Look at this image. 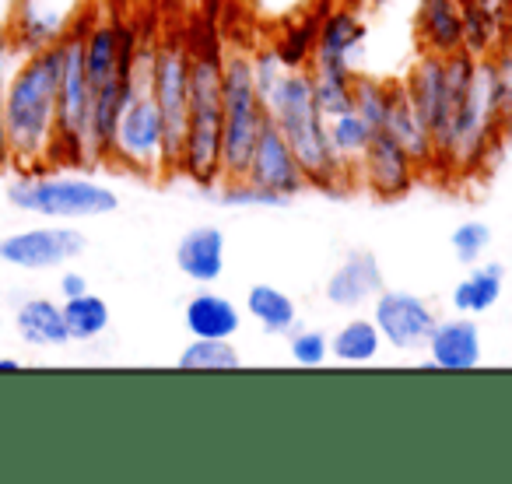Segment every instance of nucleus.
<instances>
[{
    "label": "nucleus",
    "instance_id": "nucleus-1",
    "mask_svg": "<svg viewBox=\"0 0 512 484\" xmlns=\"http://www.w3.org/2000/svg\"><path fill=\"white\" fill-rule=\"evenodd\" d=\"M60 46L22 53L4 81V127H8L11 172L50 169L57 134Z\"/></svg>",
    "mask_w": 512,
    "mask_h": 484
},
{
    "label": "nucleus",
    "instance_id": "nucleus-2",
    "mask_svg": "<svg viewBox=\"0 0 512 484\" xmlns=\"http://www.w3.org/2000/svg\"><path fill=\"white\" fill-rule=\"evenodd\" d=\"M264 109H267V120L285 134L288 144H292L309 186H320V190H330V193L348 186L351 169L337 162L334 148H330L327 120H323L320 109H316L309 71L281 74L274 92L264 99Z\"/></svg>",
    "mask_w": 512,
    "mask_h": 484
},
{
    "label": "nucleus",
    "instance_id": "nucleus-3",
    "mask_svg": "<svg viewBox=\"0 0 512 484\" xmlns=\"http://www.w3.org/2000/svg\"><path fill=\"white\" fill-rule=\"evenodd\" d=\"M221 57L218 50H197L190 57V113L176 172L211 190L221 172Z\"/></svg>",
    "mask_w": 512,
    "mask_h": 484
},
{
    "label": "nucleus",
    "instance_id": "nucleus-4",
    "mask_svg": "<svg viewBox=\"0 0 512 484\" xmlns=\"http://www.w3.org/2000/svg\"><path fill=\"white\" fill-rule=\"evenodd\" d=\"M151 64H155V50L141 46L134 57V92H130L127 106H123L120 120L113 127V141H109V158L116 169H127L134 176L165 179L169 176V155H165V127L162 113L151 95Z\"/></svg>",
    "mask_w": 512,
    "mask_h": 484
},
{
    "label": "nucleus",
    "instance_id": "nucleus-5",
    "mask_svg": "<svg viewBox=\"0 0 512 484\" xmlns=\"http://www.w3.org/2000/svg\"><path fill=\"white\" fill-rule=\"evenodd\" d=\"M8 200L15 211L32 214L43 221H85L106 218L120 207V193L99 179L74 176V172H15Z\"/></svg>",
    "mask_w": 512,
    "mask_h": 484
},
{
    "label": "nucleus",
    "instance_id": "nucleus-6",
    "mask_svg": "<svg viewBox=\"0 0 512 484\" xmlns=\"http://www.w3.org/2000/svg\"><path fill=\"white\" fill-rule=\"evenodd\" d=\"M498 137L495 123V64L488 57L477 60V74L470 92L449 109L442 134L435 137V162L456 172H470L488 158V148Z\"/></svg>",
    "mask_w": 512,
    "mask_h": 484
},
{
    "label": "nucleus",
    "instance_id": "nucleus-7",
    "mask_svg": "<svg viewBox=\"0 0 512 484\" xmlns=\"http://www.w3.org/2000/svg\"><path fill=\"white\" fill-rule=\"evenodd\" d=\"M267 123L264 99L253 85V64L246 53L221 57V172L239 179L253 155V144Z\"/></svg>",
    "mask_w": 512,
    "mask_h": 484
},
{
    "label": "nucleus",
    "instance_id": "nucleus-8",
    "mask_svg": "<svg viewBox=\"0 0 512 484\" xmlns=\"http://www.w3.org/2000/svg\"><path fill=\"white\" fill-rule=\"evenodd\" d=\"M85 25L81 22L60 43V88H57V134L50 165H88V123H92V85L85 74Z\"/></svg>",
    "mask_w": 512,
    "mask_h": 484
},
{
    "label": "nucleus",
    "instance_id": "nucleus-9",
    "mask_svg": "<svg viewBox=\"0 0 512 484\" xmlns=\"http://www.w3.org/2000/svg\"><path fill=\"white\" fill-rule=\"evenodd\" d=\"M190 46L169 39L155 50L151 64V95L162 113L165 127V155H169V176H176L179 151L186 137V113H190Z\"/></svg>",
    "mask_w": 512,
    "mask_h": 484
},
{
    "label": "nucleus",
    "instance_id": "nucleus-10",
    "mask_svg": "<svg viewBox=\"0 0 512 484\" xmlns=\"http://www.w3.org/2000/svg\"><path fill=\"white\" fill-rule=\"evenodd\" d=\"M88 239L71 221H46V225L18 228L0 239V264L15 271H53L67 260H78L85 253Z\"/></svg>",
    "mask_w": 512,
    "mask_h": 484
},
{
    "label": "nucleus",
    "instance_id": "nucleus-11",
    "mask_svg": "<svg viewBox=\"0 0 512 484\" xmlns=\"http://www.w3.org/2000/svg\"><path fill=\"white\" fill-rule=\"evenodd\" d=\"M88 0H15L8 18L11 39L18 53H36L60 46L81 22Z\"/></svg>",
    "mask_w": 512,
    "mask_h": 484
},
{
    "label": "nucleus",
    "instance_id": "nucleus-12",
    "mask_svg": "<svg viewBox=\"0 0 512 484\" xmlns=\"http://www.w3.org/2000/svg\"><path fill=\"white\" fill-rule=\"evenodd\" d=\"M242 179L260 186V190L274 193V197H281V200H292L295 193H302L309 186L306 172H302L299 158H295V151H292V144L285 141V134H281L271 120L264 123V130H260V137H256L253 155H249Z\"/></svg>",
    "mask_w": 512,
    "mask_h": 484
},
{
    "label": "nucleus",
    "instance_id": "nucleus-13",
    "mask_svg": "<svg viewBox=\"0 0 512 484\" xmlns=\"http://www.w3.org/2000/svg\"><path fill=\"white\" fill-rule=\"evenodd\" d=\"M372 323L383 334V344L397 351H418L428 344L435 330V309L421 295L404 292V288H383L376 295V313Z\"/></svg>",
    "mask_w": 512,
    "mask_h": 484
},
{
    "label": "nucleus",
    "instance_id": "nucleus-14",
    "mask_svg": "<svg viewBox=\"0 0 512 484\" xmlns=\"http://www.w3.org/2000/svg\"><path fill=\"white\" fill-rule=\"evenodd\" d=\"M355 172L365 179V186H369L376 197L397 200L411 190L414 176H418L421 169L411 162V155H407L393 137L376 134L369 148H365V155H362V162H358Z\"/></svg>",
    "mask_w": 512,
    "mask_h": 484
},
{
    "label": "nucleus",
    "instance_id": "nucleus-15",
    "mask_svg": "<svg viewBox=\"0 0 512 484\" xmlns=\"http://www.w3.org/2000/svg\"><path fill=\"white\" fill-rule=\"evenodd\" d=\"M365 43H369V29L351 8H337L320 18V32H316V53L313 67H341V71H355L365 57Z\"/></svg>",
    "mask_w": 512,
    "mask_h": 484
},
{
    "label": "nucleus",
    "instance_id": "nucleus-16",
    "mask_svg": "<svg viewBox=\"0 0 512 484\" xmlns=\"http://www.w3.org/2000/svg\"><path fill=\"white\" fill-rule=\"evenodd\" d=\"M383 134L393 137V141L411 155V162L418 165V169L435 165V137H432V130L425 127V120L418 116V109L411 106V99H407L404 81H393V85L386 88Z\"/></svg>",
    "mask_w": 512,
    "mask_h": 484
},
{
    "label": "nucleus",
    "instance_id": "nucleus-17",
    "mask_svg": "<svg viewBox=\"0 0 512 484\" xmlns=\"http://www.w3.org/2000/svg\"><path fill=\"white\" fill-rule=\"evenodd\" d=\"M386 288L383 267L372 253H348L341 264L334 267V274L327 278V302L334 309H358L365 302H372Z\"/></svg>",
    "mask_w": 512,
    "mask_h": 484
},
{
    "label": "nucleus",
    "instance_id": "nucleus-18",
    "mask_svg": "<svg viewBox=\"0 0 512 484\" xmlns=\"http://www.w3.org/2000/svg\"><path fill=\"white\" fill-rule=\"evenodd\" d=\"M432 351L435 369L442 372H470L481 365V327L467 316H453V320H439L425 344Z\"/></svg>",
    "mask_w": 512,
    "mask_h": 484
},
{
    "label": "nucleus",
    "instance_id": "nucleus-19",
    "mask_svg": "<svg viewBox=\"0 0 512 484\" xmlns=\"http://www.w3.org/2000/svg\"><path fill=\"white\" fill-rule=\"evenodd\" d=\"M404 92H407V99H411V106L418 109V116L425 120V127L432 130V137H439L449 116L446 57H428L425 53V57L407 71Z\"/></svg>",
    "mask_w": 512,
    "mask_h": 484
},
{
    "label": "nucleus",
    "instance_id": "nucleus-20",
    "mask_svg": "<svg viewBox=\"0 0 512 484\" xmlns=\"http://www.w3.org/2000/svg\"><path fill=\"white\" fill-rule=\"evenodd\" d=\"M418 43L428 57H453L463 50V0H421L418 18Z\"/></svg>",
    "mask_w": 512,
    "mask_h": 484
},
{
    "label": "nucleus",
    "instance_id": "nucleus-21",
    "mask_svg": "<svg viewBox=\"0 0 512 484\" xmlns=\"http://www.w3.org/2000/svg\"><path fill=\"white\" fill-rule=\"evenodd\" d=\"M176 267L193 285H214L225 271V235L218 225H197L179 239Z\"/></svg>",
    "mask_w": 512,
    "mask_h": 484
},
{
    "label": "nucleus",
    "instance_id": "nucleus-22",
    "mask_svg": "<svg viewBox=\"0 0 512 484\" xmlns=\"http://www.w3.org/2000/svg\"><path fill=\"white\" fill-rule=\"evenodd\" d=\"M183 327L204 341H232L242 330V309L218 292H197L183 306Z\"/></svg>",
    "mask_w": 512,
    "mask_h": 484
},
{
    "label": "nucleus",
    "instance_id": "nucleus-23",
    "mask_svg": "<svg viewBox=\"0 0 512 484\" xmlns=\"http://www.w3.org/2000/svg\"><path fill=\"white\" fill-rule=\"evenodd\" d=\"M15 330L29 348H64V344H71L64 306L53 299H25L15 309Z\"/></svg>",
    "mask_w": 512,
    "mask_h": 484
},
{
    "label": "nucleus",
    "instance_id": "nucleus-24",
    "mask_svg": "<svg viewBox=\"0 0 512 484\" xmlns=\"http://www.w3.org/2000/svg\"><path fill=\"white\" fill-rule=\"evenodd\" d=\"M246 316H253V323L264 334H292L295 323H299V306L288 292L274 285H253L246 292Z\"/></svg>",
    "mask_w": 512,
    "mask_h": 484
},
{
    "label": "nucleus",
    "instance_id": "nucleus-25",
    "mask_svg": "<svg viewBox=\"0 0 512 484\" xmlns=\"http://www.w3.org/2000/svg\"><path fill=\"white\" fill-rule=\"evenodd\" d=\"M502 288H505V271L498 264H481L453 288L449 302H453L456 313L463 316H477V313H488L491 306H498L502 299Z\"/></svg>",
    "mask_w": 512,
    "mask_h": 484
},
{
    "label": "nucleus",
    "instance_id": "nucleus-26",
    "mask_svg": "<svg viewBox=\"0 0 512 484\" xmlns=\"http://www.w3.org/2000/svg\"><path fill=\"white\" fill-rule=\"evenodd\" d=\"M316 32H320V15L316 11H309L302 18L292 15V22L281 29V36L271 46L285 71H306V64L316 53Z\"/></svg>",
    "mask_w": 512,
    "mask_h": 484
},
{
    "label": "nucleus",
    "instance_id": "nucleus-27",
    "mask_svg": "<svg viewBox=\"0 0 512 484\" xmlns=\"http://www.w3.org/2000/svg\"><path fill=\"white\" fill-rule=\"evenodd\" d=\"M383 348V334L372 320H348L330 337V358L344 365H369Z\"/></svg>",
    "mask_w": 512,
    "mask_h": 484
},
{
    "label": "nucleus",
    "instance_id": "nucleus-28",
    "mask_svg": "<svg viewBox=\"0 0 512 484\" xmlns=\"http://www.w3.org/2000/svg\"><path fill=\"white\" fill-rule=\"evenodd\" d=\"M313 99L323 120L341 116L355 106V71H341V67H313Z\"/></svg>",
    "mask_w": 512,
    "mask_h": 484
},
{
    "label": "nucleus",
    "instance_id": "nucleus-29",
    "mask_svg": "<svg viewBox=\"0 0 512 484\" xmlns=\"http://www.w3.org/2000/svg\"><path fill=\"white\" fill-rule=\"evenodd\" d=\"M327 137H330V148H334L337 162L348 165V169L355 172L358 162H362V155H365V148H369L376 134H372L369 123H365L355 109H348V113H341V116H330Z\"/></svg>",
    "mask_w": 512,
    "mask_h": 484
},
{
    "label": "nucleus",
    "instance_id": "nucleus-30",
    "mask_svg": "<svg viewBox=\"0 0 512 484\" xmlns=\"http://www.w3.org/2000/svg\"><path fill=\"white\" fill-rule=\"evenodd\" d=\"M60 306H64V323H67L71 341H95V337L106 334L109 320H113L109 302L95 292H85V295H78V299H67V302H60Z\"/></svg>",
    "mask_w": 512,
    "mask_h": 484
},
{
    "label": "nucleus",
    "instance_id": "nucleus-31",
    "mask_svg": "<svg viewBox=\"0 0 512 484\" xmlns=\"http://www.w3.org/2000/svg\"><path fill=\"white\" fill-rule=\"evenodd\" d=\"M242 355L232 341H204L193 337L183 351H179V369H200V372H228L239 369Z\"/></svg>",
    "mask_w": 512,
    "mask_h": 484
},
{
    "label": "nucleus",
    "instance_id": "nucleus-32",
    "mask_svg": "<svg viewBox=\"0 0 512 484\" xmlns=\"http://www.w3.org/2000/svg\"><path fill=\"white\" fill-rule=\"evenodd\" d=\"M502 32L488 15L474 8V0H463V53L484 60L495 53V46L502 43Z\"/></svg>",
    "mask_w": 512,
    "mask_h": 484
},
{
    "label": "nucleus",
    "instance_id": "nucleus-33",
    "mask_svg": "<svg viewBox=\"0 0 512 484\" xmlns=\"http://www.w3.org/2000/svg\"><path fill=\"white\" fill-rule=\"evenodd\" d=\"M386 81L372 78V74H355V113L369 123L372 134H383L386 120Z\"/></svg>",
    "mask_w": 512,
    "mask_h": 484
},
{
    "label": "nucleus",
    "instance_id": "nucleus-34",
    "mask_svg": "<svg viewBox=\"0 0 512 484\" xmlns=\"http://www.w3.org/2000/svg\"><path fill=\"white\" fill-rule=\"evenodd\" d=\"M449 246H453V253H456L460 264H477L491 246V228L484 225V221H474V218L460 221V225L453 228V235H449Z\"/></svg>",
    "mask_w": 512,
    "mask_h": 484
},
{
    "label": "nucleus",
    "instance_id": "nucleus-35",
    "mask_svg": "<svg viewBox=\"0 0 512 484\" xmlns=\"http://www.w3.org/2000/svg\"><path fill=\"white\" fill-rule=\"evenodd\" d=\"M288 351H292V362L302 369H316L330 358V337L323 330H292L288 337Z\"/></svg>",
    "mask_w": 512,
    "mask_h": 484
},
{
    "label": "nucleus",
    "instance_id": "nucleus-36",
    "mask_svg": "<svg viewBox=\"0 0 512 484\" xmlns=\"http://www.w3.org/2000/svg\"><path fill=\"white\" fill-rule=\"evenodd\" d=\"M221 204L225 207H285V200L274 193L260 190V186L246 183V179H228V186L221 190Z\"/></svg>",
    "mask_w": 512,
    "mask_h": 484
},
{
    "label": "nucleus",
    "instance_id": "nucleus-37",
    "mask_svg": "<svg viewBox=\"0 0 512 484\" xmlns=\"http://www.w3.org/2000/svg\"><path fill=\"white\" fill-rule=\"evenodd\" d=\"M249 64H253V85L256 92H260V99H267V95L274 92V85L281 81V74H285V67H281V60L274 57V50H260L249 57Z\"/></svg>",
    "mask_w": 512,
    "mask_h": 484
},
{
    "label": "nucleus",
    "instance_id": "nucleus-38",
    "mask_svg": "<svg viewBox=\"0 0 512 484\" xmlns=\"http://www.w3.org/2000/svg\"><path fill=\"white\" fill-rule=\"evenodd\" d=\"M474 8L481 11V15H488L498 29H505V25L512 22V0H474Z\"/></svg>",
    "mask_w": 512,
    "mask_h": 484
},
{
    "label": "nucleus",
    "instance_id": "nucleus-39",
    "mask_svg": "<svg viewBox=\"0 0 512 484\" xmlns=\"http://www.w3.org/2000/svg\"><path fill=\"white\" fill-rule=\"evenodd\" d=\"M60 299H78V295H85L88 292V278L81 271H64L60 274Z\"/></svg>",
    "mask_w": 512,
    "mask_h": 484
},
{
    "label": "nucleus",
    "instance_id": "nucleus-40",
    "mask_svg": "<svg viewBox=\"0 0 512 484\" xmlns=\"http://www.w3.org/2000/svg\"><path fill=\"white\" fill-rule=\"evenodd\" d=\"M4 74H0V176L11 172V148H8V127H4Z\"/></svg>",
    "mask_w": 512,
    "mask_h": 484
},
{
    "label": "nucleus",
    "instance_id": "nucleus-41",
    "mask_svg": "<svg viewBox=\"0 0 512 484\" xmlns=\"http://www.w3.org/2000/svg\"><path fill=\"white\" fill-rule=\"evenodd\" d=\"M267 4V11L271 15H278V18H288V15H295V11H302V4L306 0H260V8Z\"/></svg>",
    "mask_w": 512,
    "mask_h": 484
},
{
    "label": "nucleus",
    "instance_id": "nucleus-42",
    "mask_svg": "<svg viewBox=\"0 0 512 484\" xmlns=\"http://www.w3.org/2000/svg\"><path fill=\"white\" fill-rule=\"evenodd\" d=\"M18 369H22V362H18V358L0 355V372H18Z\"/></svg>",
    "mask_w": 512,
    "mask_h": 484
}]
</instances>
